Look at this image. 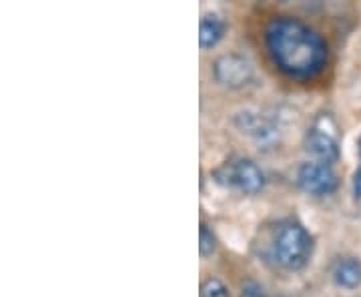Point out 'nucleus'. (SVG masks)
Masks as SVG:
<instances>
[{
	"label": "nucleus",
	"instance_id": "11",
	"mask_svg": "<svg viewBox=\"0 0 361 297\" xmlns=\"http://www.w3.org/2000/svg\"><path fill=\"white\" fill-rule=\"evenodd\" d=\"M201 297H231V293L219 277H207L201 285Z\"/></svg>",
	"mask_w": 361,
	"mask_h": 297
},
{
	"label": "nucleus",
	"instance_id": "2",
	"mask_svg": "<svg viewBox=\"0 0 361 297\" xmlns=\"http://www.w3.org/2000/svg\"><path fill=\"white\" fill-rule=\"evenodd\" d=\"M313 235L297 221H283L273 237V257L285 272H301L313 255Z\"/></svg>",
	"mask_w": 361,
	"mask_h": 297
},
{
	"label": "nucleus",
	"instance_id": "5",
	"mask_svg": "<svg viewBox=\"0 0 361 297\" xmlns=\"http://www.w3.org/2000/svg\"><path fill=\"white\" fill-rule=\"evenodd\" d=\"M297 183L305 193L315 197L331 195L337 189V175L334 169L323 163H303L297 171Z\"/></svg>",
	"mask_w": 361,
	"mask_h": 297
},
{
	"label": "nucleus",
	"instance_id": "13",
	"mask_svg": "<svg viewBox=\"0 0 361 297\" xmlns=\"http://www.w3.org/2000/svg\"><path fill=\"white\" fill-rule=\"evenodd\" d=\"M241 297H265V296L261 293V289H245Z\"/></svg>",
	"mask_w": 361,
	"mask_h": 297
},
{
	"label": "nucleus",
	"instance_id": "6",
	"mask_svg": "<svg viewBox=\"0 0 361 297\" xmlns=\"http://www.w3.org/2000/svg\"><path fill=\"white\" fill-rule=\"evenodd\" d=\"M305 151L315 159V163H323L329 167L337 163V159H339V145L329 133L322 129H313L307 135Z\"/></svg>",
	"mask_w": 361,
	"mask_h": 297
},
{
	"label": "nucleus",
	"instance_id": "3",
	"mask_svg": "<svg viewBox=\"0 0 361 297\" xmlns=\"http://www.w3.org/2000/svg\"><path fill=\"white\" fill-rule=\"evenodd\" d=\"M213 179L223 187L237 189L247 195L259 193L265 187V173L255 161L245 157H237L223 163L219 169L213 171Z\"/></svg>",
	"mask_w": 361,
	"mask_h": 297
},
{
	"label": "nucleus",
	"instance_id": "12",
	"mask_svg": "<svg viewBox=\"0 0 361 297\" xmlns=\"http://www.w3.org/2000/svg\"><path fill=\"white\" fill-rule=\"evenodd\" d=\"M360 159H361V141H360ZM355 197H360L361 199V165L357 169V173H355Z\"/></svg>",
	"mask_w": 361,
	"mask_h": 297
},
{
	"label": "nucleus",
	"instance_id": "8",
	"mask_svg": "<svg viewBox=\"0 0 361 297\" xmlns=\"http://www.w3.org/2000/svg\"><path fill=\"white\" fill-rule=\"evenodd\" d=\"M225 23L221 20L217 14H205L201 18V25H199V44L203 51H209L213 47H217L225 35Z\"/></svg>",
	"mask_w": 361,
	"mask_h": 297
},
{
	"label": "nucleus",
	"instance_id": "1",
	"mask_svg": "<svg viewBox=\"0 0 361 297\" xmlns=\"http://www.w3.org/2000/svg\"><path fill=\"white\" fill-rule=\"evenodd\" d=\"M265 44L275 66L295 80L317 77L327 63L325 40L299 18L281 16L271 20L265 30Z\"/></svg>",
	"mask_w": 361,
	"mask_h": 297
},
{
	"label": "nucleus",
	"instance_id": "4",
	"mask_svg": "<svg viewBox=\"0 0 361 297\" xmlns=\"http://www.w3.org/2000/svg\"><path fill=\"white\" fill-rule=\"evenodd\" d=\"M213 77L223 87L239 89V87H245L247 83L251 80L253 66L241 54H235V52L221 54L219 59L215 61V65H213Z\"/></svg>",
	"mask_w": 361,
	"mask_h": 297
},
{
	"label": "nucleus",
	"instance_id": "10",
	"mask_svg": "<svg viewBox=\"0 0 361 297\" xmlns=\"http://www.w3.org/2000/svg\"><path fill=\"white\" fill-rule=\"evenodd\" d=\"M217 251V237L215 233L207 227L205 223H201V229H199V253L201 257H209Z\"/></svg>",
	"mask_w": 361,
	"mask_h": 297
},
{
	"label": "nucleus",
	"instance_id": "7",
	"mask_svg": "<svg viewBox=\"0 0 361 297\" xmlns=\"http://www.w3.org/2000/svg\"><path fill=\"white\" fill-rule=\"evenodd\" d=\"M235 127L249 135L251 139H255L259 145H271L277 137V131L271 125L267 119L255 115V113H249V111H243V113H237L235 116Z\"/></svg>",
	"mask_w": 361,
	"mask_h": 297
},
{
	"label": "nucleus",
	"instance_id": "9",
	"mask_svg": "<svg viewBox=\"0 0 361 297\" xmlns=\"http://www.w3.org/2000/svg\"><path fill=\"white\" fill-rule=\"evenodd\" d=\"M334 281L343 289H355L361 285V263L353 257L339 259L334 267Z\"/></svg>",
	"mask_w": 361,
	"mask_h": 297
}]
</instances>
